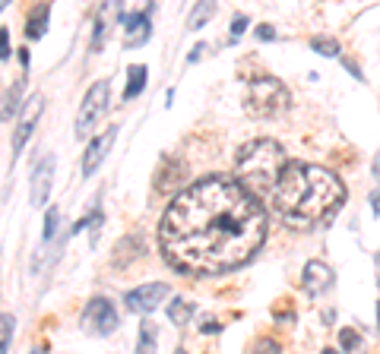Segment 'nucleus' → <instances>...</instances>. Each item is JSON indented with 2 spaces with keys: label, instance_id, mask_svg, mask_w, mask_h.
<instances>
[{
  "label": "nucleus",
  "instance_id": "f257e3e1",
  "mask_svg": "<svg viewBox=\"0 0 380 354\" xmlns=\"http://www.w3.org/2000/svg\"><path fill=\"white\" fill-rule=\"evenodd\" d=\"M266 240V209L241 181L203 177L165 209L158 244L175 269L215 275L247 263Z\"/></svg>",
  "mask_w": 380,
  "mask_h": 354
},
{
  "label": "nucleus",
  "instance_id": "f03ea898",
  "mask_svg": "<svg viewBox=\"0 0 380 354\" xmlns=\"http://www.w3.org/2000/svg\"><path fill=\"white\" fill-rule=\"evenodd\" d=\"M342 202H346V187L333 171L304 162H289L266 206L279 212L285 225L310 228L329 218Z\"/></svg>",
  "mask_w": 380,
  "mask_h": 354
},
{
  "label": "nucleus",
  "instance_id": "7ed1b4c3",
  "mask_svg": "<svg viewBox=\"0 0 380 354\" xmlns=\"http://www.w3.org/2000/svg\"><path fill=\"white\" fill-rule=\"evenodd\" d=\"M285 164H289V158L279 149V143H272V139H251L238 152V181L253 199L266 202L270 193L276 190Z\"/></svg>",
  "mask_w": 380,
  "mask_h": 354
},
{
  "label": "nucleus",
  "instance_id": "20e7f679",
  "mask_svg": "<svg viewBox=\"0 0 380 354\" xmlns=\"http://www.w3.org/2000/svg\"><path fill=\"white\" fill-rule=\"evenodd\" d=\"M291 95L289 88L282 86L279 79L272 76H260V79H251L247 82V114L251 117H276L289 107Z\"/></svg>",
  "mask_w": 380,
  "mask_h": 354
},
{
  "label": "nucleus",
  "instance_id": "39448f33",
  "mask_svg": "<svg viewBox=\"0 0 380 354\" xmlns=\"http://www.w3.org/2000/svg\"><path fill=\"white\" fill-rule=\"evenodd\" d=\"M82 329L92 335H108L118 329V313H114V303L108 297H92L82 310Z\"/></svg>",
  "mask_w": 380,
  "mask_h": 354
},
{
  "label": "nucleus",
  "instance_id": "423d86ee",
  "mask_svg": "<svg viewBox=\"0 0 380 354\" xmlns=\"http://www.w3.org/2000/svg\"><path fill=\"white\" fill-rule=\"evenodd\" d=\"M105 107H108V79H99V82H95V86L86 92L80 114H76V136H86L89 126H92L95 120L105 114Z\"/></svg>",
  "mask_w": 380,
  "mask_h": 354
},
{
  "label": "nucleus",
  "instance_id": "0eeeda50",
  "mask_svg": "<svg viewBox=\"0 0 380 354\" xmlns=\"http://www.w3.org/2000/svg\"><path fill=\"white\" fill-rule=\"evenodd\" d=\"M165 294H168V284H162V282L139 284L137 291H130V294H127V307L137 310V313H152V310H156L158 303L165 301Z\"/></svg>",
  "mask_w": 380,
  "mask_h": 354
},
{
  "label": "nucleus",
  "instance_id": "6e6552de",
  "mask_svg": "<svg viewBox=\"0 0 380 354\" xmlns=\"http://www.w3.org/2000/svg\"><path fill=\"white\" fill-rule=\"evenodd\" d=\"M114 136H118V130H114V126H108L101 136H95L92 143H89L86 155H82V174H95V171H99V164L105 162L108 149L114 145Z\"/></svg>",
  "mask_w": 380,
  "mask_h": 354
},
{
  "label": "nucleus",
  "instance_id": "1a4fd4ad",
  "mask_svg": "<svg viewBox=\"0 0 380 354\" xmlns=\"http://www.w3.org/2000/svg\"><path fill=\"white\" fill-rule=\"evenodd\" d=\"M42 107H44L42 95L29 98V105H25V111H23V120H19V126H16V136H13V155H19V152H23L25 139H29L32 130H35V120L42 117Z\"/></svg>",
  "mask_w": 380,
  "mask_h": 354
},
{
  "label": "nucleus",
  "instance_id": "9d476101",
  "mask_svg": "<svg viewBox=\"0 0 380 354\" xmlns=\"http://www.w3.org/2000/svg\"><path fill=\"white\" fill-rule=\"evenodd\" d=\"M329 284H333V269H329L327 263L310 259V263L304 266V288H308L310 294H323Z\"/></svg>",
  "mask_w": 380,
  "mask_h": 354
},
{
  "label": "nucleus",
  "instance_id": "9b49d317",
  "mask_svg": "<svg viewBox=\"0 0 380 354\" xmlns=\"http://www.w3.org/2000/svg\"><path fill=\"white\" fill-rule=\"evenodd\" d=\"M51 177H54V155H44V162L35 168V181H32V202L44 206L51 190Z\"/></svg>",
  "mask_w": 380,
  "mask_h": 354
},
{
  "label": "nucleus",
  "instance_id": "f8f14e48",
  "mask_svg": "<svg viewBox=\"0 0 380 354\" xmlns=\"http://www.w3.org/2000/svg\"><path fill=\"white\" fill-rule=\"evenodd\" d=\"M120 19L127 25V38H124L127 48H137V44H143L149 38V16L146 13H133V16H120Z\"/></svg>",
  "mask_w": 380,
  "mask_h": 354
},
{
  "label": "nucleus",
  "instance_id": "ddd939ff",
  "mask_svg": "<svg viewBox=\"0 0 380 354\" xmlns=\"http://www.w3.org/2000/svg\"><path fill=\"white\" fill-rule=\"evenodd\" d=\"M181 177H184V164H177L175 158H168V162L162 164V171H158V177H156V187L158 190H171Z\"/></svg>",
  "mask_w": 380,
  "mask_h": 354
},
{
  "label": "nucleus",
  "instance_id": "4468645a",
  "mask_svg": "<svg viewBox=\"0 0 380 354\" xmlns=\"http://www.w3.org/2000/svg\"><path fill=\"white\" fill-rule=\"evenodd\" d=\"M143 86H146V67H143V63H133V67L127 70V88H124V98H127V101L137 98V95L143 92Z\"/></svg>",
  "mask_w": 380,
  "mask_h": 354
},
{
  "label": "nucleus",
  "instance_id": "2eb2a0df",
  "mask_svg": "<svg viewBox=\"0 0 380 354\" xmlns=\"http://www.w3.org/2000/svg\"><path fill=\"white\" fill-rule=\"evenodd\" d=\"M137 354H156V322H149V320H146L143 326H139Z\"/></svg>",
  "mask_w": 380,
  "mask_h": 354
},
{
  "label": "nucleus",
  "instance_id": "dca6fc26",
  "mask_svg": "<svg viewBox=\"0 0 380 354\" xmlns=\"http://www.w3.org/2000/svg\"><path fill=\"white\" fill-rule=\"evenodd\" d=\"M44 22H48V6H35V10L29 13V29H25V35L29 38H42L44 35Z\"/></svg>",
  "mask_w": 380,
  "mask_h": 354
},
{
  "label": "nucleus",
  "instance_id": "f3484780",
  "mask_svg": "<svg viewBox=\"0 0 380 354\" xmlns=\"http://www.w3.org/2000/svg\"><path fill=\"white\" fill-rule=\"evenodd\" d=\"M190 313H194V307H190L187 301H181V297H175V301H171L168 316H171V322H175V326H184V322L190 320Z\"/></svg>",
  "mask_w": 380,
  "mask_h": 354
},
{
  "label": "nucleus",
  "instance_id": "a211bd4d",
  "mask_svg": "<svg viewBox=\"0 0 380 354\" xmlns=\"http://www.w3.org/2000/svg\"><path fill=\"white\" fill-rule=\"evenodd\" d=\"M310 48H314L317 54H323V57H339V41H336V38H314Z\"/></svg>",
  "mask_w": 380,
  "mask_h": 354
},
{
  "label": "nucleus",
  "instance_id": "6ab92c4d",
  "mask_svg": "<svg viewBox=\"0 0 380 354\" xmlns=\"http://www.w3.org/2000/svg\"><path fill=\"white\" fill-rule=\"evenodd\" d=\"M247 354H279V345L272 339H266V335H257L251 341V348H247Z\"/></svg>",
  "mask_w": 380,
  "mask_h": 354
},
{
  "label": "nucleus",
  "instance_id": "aec40b11",
  "mask_svg": "<svg viewBox=\"0 0 380 354\" xmlns=\"http://www.w3.org/2000/svg\"><path fill=\"white\" fill-rule=\"evenodd\" d=\"M339 345H342V351L355 354L361 348V335L355 332V329H342V332H339Z\"/></svg>",
  "mask_w": 380,
  "mask_h": 354
},
{
  "label": "nucleus",
  "instance_id": "412c9836",
  "mask_svg": "<svg viewBox=\"0 0 380 354\" xmlns=\"http://www.w3.org/2000/svg\"><path fill=\"white\" fill-rule=\"evenodd\" d=\"M57 221H61V212H57V209H48V215H44V240H54Z\"/></svg>",
  "mask_w": 380,
  "mask_h": 354
},
{
  "label": "nucleus",
  "instance_id": "4be33fe9",
  "mask_svg": "<svg viewBox=\"0 0 380 354\" xmlns=\"http://www.w3.org/2000/svg\"><path fill=\"white\" fill-rule=\"evenodd\" d=\"M19 92H23V79H16V86L10 88V92H6V107H4V117H10L13 111H16V101H19Z\"/></svg>",
  "mask_w": 380,
  "mask_h": 354
},
{
  "label": "nucleus",
  "instance_id": "5701e85b",
  "mask_svg": "<svg viewBox=\"0 0 380 354\" xmlns=\"http://www.w3.org/2000/svg\"><path fill=\"white\" fill-rule=\"evenodd\" d=\"M213 13H215V4H200V6H196V13H194V19H190V25H194V29H200V25L206 22Z\"/></svg>",
  "mask_w": 380,
  "mask_h": 354
},
{
  "label": "nucleus",
  "instance_id": "b1692460",
  "mask_svg": "<svg viewBox=\"0 0 380 354\" xmlns=\"http://www.w3.org/2000/svg\"><path fill=\"white\" fill-rule=\"evenodd\" d=\"M10 341H13V316L4 313V341H0V354H10Z\"/></svg>",
  "mask_w": 380,
  "mask_h": 354
},
{
  "label": "nucleus",
  "instance_id": "393cba45",
  "mask_svg": "<svg viewBox=\"0 0 380 354\" xmlns=\"http://www.w3.org/2000/svg\"><path fill=\"white\" fill-rule=\"evenodd\" d=\"M0 57L10 60V35H6V29H0Z\"/></svg>",
  "mask_w": 380,
  "mask_h": 354
},
{
  "label": "nucleus",
  "instance_id": "a878e982",
  "mask_svg": "<svg viewBox=\"0 0 380 354\" xmlns=\"http://www.w3.org/2000/svg\"><path fill=\"white\" fill-rule=\"evenodd\" d=\"M244 29H247V16H234L232 19V38H238Z\"/></svg>",
  "mask_w": 380,
  "mask_h": 354
},
{
  "label": "nucleus",
  "instance_id": "bb28decb",
  "mask_svg": "<svg viewBox=\"0 0 380 354\" xmlns=\"http://www.w3.org/2000/svg\"><path fill=\"white\" fill-rule=\"evenodd\" d=\"M257 38H263V41H272V38H276V29H272V25H260L257 29Z\"/></svg>",
  "mask_w": 380,
  "mask_h": 354
},
{
  "label": "nucleus",
  "instance_id": "cd10ccee",
  "mask_svg": "<svg viewBox=\"0 0 380 354\" xmlns=\"http://www.w3.org/2000/svg\"><path fill=\"white\" fill-rule=\"evenodd\" d=\"M203 332H206V335H215V332H222V326H219V322H203Z\"/></svg>",
  "mask_w": 380,
  "mask_h": 354
},
{
  "label": "nucleus",
  "instance_id": "c85d7f7f",
  "mask_svg": "<svg viewBox=\"0 0 380 354\" xmlns=\"http://www.w3.org/2000/svg\"><path fill=\"white\" fill-rule=\"evenodd\" d=\"M203 51H206V44H196V48H194V54H190V60H200V57H203Z\"/></svg>",
  "mask_w": 380,
  "mask_h": 354
},
{
  "label": "nucleus",
  "instance_id": "c756f323",
  "mask_svg": "<svg viewBox=\"0 0 380 354\" xmlns=\"http://www.w3.org/2000/svg\"><path fill=\"white\" fill-rule=\"evenodd\" d=\"M374 177H377V181H380V155L374 158Z\"/></svg>",
  "mask_w": 380,
  "mask_h": 354
},
{
  "label": "nucleus",
  "instance_id": "7c9ffc66",
  "mask_svg": "<svg viewBox=\"0 0 380 354\" xmlns=\"http://www.w3.org/2000/svg\"><path fill=\"white\" fill-rule=\"evenodd\" d=\"M374 212L380 215V196H374Z\"/></svg>",
  "mask_w": 380,
  "mask_h": 354
},
{
  "label": "nucleus",
  "instance_id": "2f4dec72",
  "mask_svg": "<svg viewBox=\"0 0 380 354\" xmlns=\"http://www.w3.org/2000/svg\"><path fill=\"white\" fill-rule=\"evenodd\" d=\"M320 354H336V351H333V348H323V351H320Z\"/></svg>",
  "mask_w": 380,
  "mask_h": 354
},
{
  "label": "nucleus",
  "instance_id": "473e14b6",
  "mask_svg": "<svg viewBox=\"0 0 380 354\" xmlns=\"http://www.w3.org/2000/svg\"><path fill=\"white\" fill-rule=\"evenodd\" d=\"M175 354H187V351H184V348H177V351H175Z\"/></svg>",
  "mask_w": 380,
  "mask_h": 354
}]
</instances>
